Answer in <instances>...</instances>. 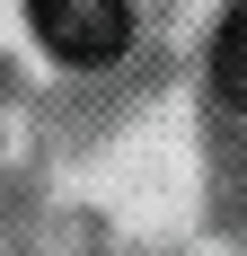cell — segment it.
Listing matches in <instances>:
<instances>
[{"label": "cell", "mask_w": 247, "mask_h": 256, "mask_svg": "<svg viewBox=\"0 0 247 256\" xmlns=\"http://www.w3.org/2000/svg\"><path fill=\"white\" fill-rule=\"evenodd\" d=\"M238 9H230V18H221V36H212V88H221V98L230 106H238V88H247V36H238Z\"/></svg>", "instance_id": "cell-2"}, {"label": "cell", "mask_w": 247, "mask_h": 256, "mask_svg": "<svg viewBox=\"0 0 247 256\" xmlns=\"http://www.w3.org/2000/svg\"><path fill=\"white\" fill-rule=\"evenodd\" d=\"M36 9V36H44L71 71H106V62H124V44H132V9L124 0H26Z\"/></svg>", "instance_id": "cell-1"}]
</instances>
